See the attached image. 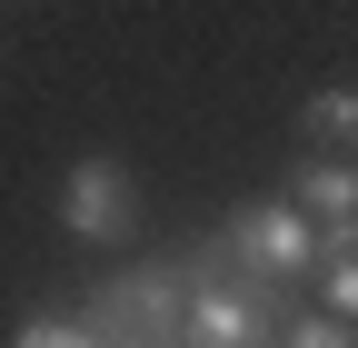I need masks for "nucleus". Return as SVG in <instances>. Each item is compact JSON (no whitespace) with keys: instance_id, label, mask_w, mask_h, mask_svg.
I'll return each instance as SVG.
<instances>
[{"instance_id":"nucleus-1","label":"nucleus","mask_w":358,"mask_h":348,"mask_svg":"<svg viewBox=\"0 0 358 348\" xmlns=\"http://www.w3.org/2000/svg\"><path fill=\"white\" fill-rule=\"evenodd\" d=\"M219 259H229V279L279 298L289 279L319 269V219L289 209V199H249V209H229V229H219Z\"/></svg>"},{"instance_id":"nucleus-2","label":"nucleus","mask_w":358,"mask_h":348,"mask_svg":"<svg viewBox=\"0 0 358 348\" xmlns=\"http://www.w3.org/2000/svg\"><path fill=\"white\" fill-rule=\"evenodd\" d=\"M90 328H100V348H179V328H189V289H179V269L100 279V298H90Z\"/></svg>"},{"instance_id":"nucleus-3","label":"nucleus","mask_w":358,"mask_h":348,"mask_svg":"<svg viewBox=\"0 0 358 348\" xmlns=\"http://www.w3.org/2000/svg\"><path fill=\"white\" fill-rule=\"evenodd\" d=\"M279 298L249 289V279H199L189 289V328H179V348H279Z\"/></svg>"},{"instance_id":"nucleus-4","label":"nucleus","mask_w":358,"mask_h":348,"mask_svg":"<svg viewBox=\"0 0 358 348\" xmlns=\"http://www.w3.org/2000/svg\"><path fill=\"white\" fill-rule=\"evenodd\" d=\"M129 219H140L129 169H120V159H70V180H60V229H70L80 249H120Z\"/></svg>"},{"instance_id":"nucleus-5","label":"nucleus","mask_w":358,"mask_h":348,"mask_svg":"<svg viewBox=\"0 0 358 348\" xmlns=\"http://www.w3.org/2000/svg\"><path fill=\"white\" fill-rule=\"evenodd\" d=\"M289 209H308L319 229H348V219H358V169H348V159H319V150H308V159L289 169Z\"/></svg>"},{"instance_id":"nucleus-6","label":"nucleus","mask_w":358,"mask_h":348,"mask_svg":"<svg viewBox=\"0 0 358 348\" xmlns=\"http://www.w3.org/2000/svg\"><path fill=\"white\" fill-rule=\"evenodd\" d=\"M308 279H319V309L338 328H358V219L348 229H319V269H308Z\"/></svg>"},{"instance_id":"nucleus-7","label":"nucleus","mask_w":358,"mask_h":348,"mask_svg":"<svg viewBox=\"0 0 358 348\" xmlns=\"http://www.w3.org/2000/svg\"><path fill=\"white\" fill-rule=\"evenodd\" d=\"M299 129L319 140V159H348L358 150V90H308L299 100Z\"/></svg>"},{"instance_id":"nucleus-8","label":"nucleus","mask_w":358,"mask_h":348,"mask_svg":"<svg viewBox=\"0 0 358 348\" xmlns=\"http://www.w3.org/2000/svg\"><path fill=\"white\" fill-rule=\"evenodd\" d=\"M10 348H100V328H90V319H60V309H50V319H20V338H10Z\"/></svg>"},{"instance_id":"nucleus-9","label":"nucleus","mask_w":358,"mask_h":348,"mask_svg":"<svg viewBox=\"0 0 358 348\" xmlns=\"http://www.w3.org/2000/svg\"><path fill=\"white\" fill-rule=\"evenodd\" d=\"M279 348H358V328H338L329 309H308V319H289V328H279Z\"/></svg>"}]
</instances>
